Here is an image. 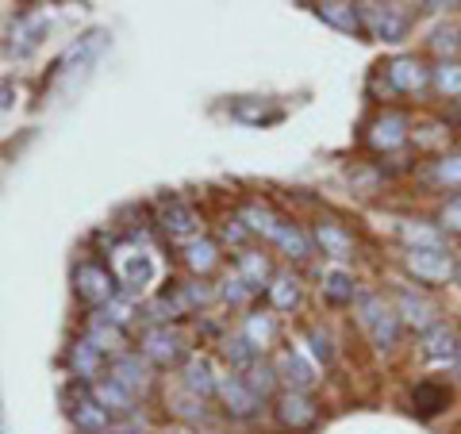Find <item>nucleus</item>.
<instances>
[{
    "label": "nucleus",
    "mask_w": 461,
    "mask_h": 434,
    "mask_svg": "<svg viewBox=\"0 0 461 434\" xmlns=\"http://www.w3.org/2000/svg\"><path fill=\"white\" fill-rule=\"evenodd\" d=\"M357 320H362L366 335L373 339V346H377V350H393V346L400 342L403 320H400V312H396L388 300H381V296H362V300H357Z\"/></svg>",
    "instance_id": "obj_1"
},
{
    "label": "nucleus",
    "mask_w": 461,
    "mask_h": 434,
    "mask_svg": "<svg viewBox=\"0 0 461 434\" xmlns=\"http://www.w3.org/2000/svg\"><path fill=\"white\" fill-rule=\"evenodd\" d=\"M104 42H108V32H104V27H93V32L81 35L74 47H66V54L58 58V85H62V89H69L74 81H81L85 74H89V66L100 58Z\"/></svg>",
    "instance_id": "obj_2"
},
{
    "label": "nucleus",
    "mask_w": 461,
    "mask_h": 434,
    "mask_svg": "<svg viewBox=\"0 0 461 434\" xmlns=\"http://www.w3.org/2000/svg\"><path fill=\"white\" fill-rule=\"evenodd\" d=\"M112 266H115V277L123 281V293H131V296H139L154 281V258L142 246H115Z\"/></svg>",
    "instance_id": "obj_3"
},
{
    "label": "nucleus",
    "mask_w": 461,
    "mask_h": 434,
    "mask_svg": "<svg viewBox=\"0 0 461 434\" xmlns=\"http://www.w3.org/2000/svg\"><path fill=\"white\" fill-rule=\"evenodd\" d=\"M362 8V23H366V32L373 39H381V42H400L403 35H408V12H403L400 5H357Z\"/></svg>",
    "instance_id": "obj_4"
},
{
    "label": "nucleus",
    "mask_w": 461,
    "mask_h": 434,
    "mask_svg": "<svg viewBox=\"0 0 461 434\" xmlns=\"http://www.w3.org/2000/svg\"><path fill=\"white\" fill-rule=\"evenodd\" d=\"M74 288L85 303H93V308H104L108 300H115V273L108 266H96V262H81L77 273H74Z\"/></svg>",
    "instance_id": "obj_5"
},
{
    "label": "nucleus",
    "mask_w": 461,
    "mask_h": 434,
    "mask_svg": "<svg viewBox=\"0 0 461 434\" xmlns=\"http://www.w3.org/2000/svg\"><path fill=\"white\" fill-rule=\"evenodd\" d=\"M277 423L285 430H308L315 419H320V408H315V400L308 393H296V388H285L277 396Z\"/></svg>",
    "instance_id": "obj_6"
},
{
    "label": "nucleus",
    "mask_w": 461,
    "mask_h": 434,
    "mask_svg": "<svg viewBox=\"0 0 461 434\" xmlns=\"http://www.w3.org/2000/svg\"><path fill=\"white\" fill-rule=\"evenodd\" d=\"M142 354H147V361H154V366H177V361L185 357V339L181 330L173 327H150L147 335H142Z\"/></svg>",
    "instance_id": "obj_7"
},
{
    "label": "nucleus",
    "mask_w": 461,
    "mask_h": 434,
    "mask_svg": "<svg viewBox=\"0 0 461 434\" xmlns=\"http://www.w3.org/2000/svg\"><path fill=\"white\" fill-rule=\"evenodd\" d=\"M215 393H220L227 415H235V419H254L258 411H262V396H254L239 373H227V377H220V388H215Z\"/></svg>",
    "instance_id": "obj_8"
},
{
    "label": "nucleus",
    "mask_w": 461,
    "mask_h": 434,
    "mask_svg": "<svg viewBox=\"0 0 461 434\" xmlns=\"http://www.w3.org/2000/svg\"><path fill=\"white\" fill-rule=\"evenodd\" d=\"M384 74H388V85H393L396 93H423L427 85H430V69L415 54L393 58V62L384 66Z\"/></svg>",
    "instance_id": "obj_9"
},
{
    "label": "nucleus",
    "mask_w": 461,
    "mask_h": 434,
    "mask_svg": "<svg viewBox=\"0 0 461 434\" xmlns=\"http://www.w3.org/2000/svg\"><path fill=\"white\" fill-rule=\"evenodd\" d=\"M108 377L112 381H120L127 393H147V384H150V366H147V357H139V354H115L112 357V366H108Z\"/></svg>",
    "instance_id": "obj_10"
},
{
    "label": "nucleus",
    "mask_w": 461,
    "mask_h": 434,
    "mask_svg": "<svg viewBox=\"0 0 461 434\" xmlns=\"http://www.w3.org/2000/svg\"><path fill=\"white\" fill-rule=\"evenodd\" d=\"M89 396H93L108 415H123V419L135 415V393H127V388H123L120 381H112L108 373L89 384Z\"/></svg>",
    "instance_id": "obj_11"
},
{
    "label": "nucleus",
    "mask_w": 461,
    "mask_h": 434,
    "mask_svg": "<svg viewBox=\"0 0 461 434\" xmlns=\"http://www.w3.org/2000/svg\"><path fill=\"white\" fill-rule=\"evenodd\" d=\"M408 269L415 273L420 281H450L454 277V258L446 250H408Z\"/></svg>",
    "instance_id": "obj_12"
},
{
    "label": "nucleus",
    "mask_w": 461,
    "mask_h": 434,
    "mask_svg": "<svg viewBox=\"0 0 461 434\" xmlns=\"http://www.w3.org/2000/svg\"><path fill=\"white\" fill-rule=\"evenodd\" d=\"M315 16H320L323 23H330L335 32H342V35H357V32H366V23H362V8L350 5V0H323V5H315Z\"/></svg>",
    "instance_id": "obj_13"
},
{
    "label": "nucleus",
    "mask_w": 461,
    "mask_h": 434,
    "mask_svg": "<svg viewBox=\"0 0 461 434\" xmlns=\"http://www.w3.org/2000/svg\"><path fill=\"white\" fill-rule=\"evenodd\" d=\"M181 388L185 393H193V396H212L215 388H220V377L212 373V361L204 354H193V357H185V366H181Z\"/></svg>",
    "instance_id": "obj_14"
},
{
    "label": "nucleus",
    "mask_w": 461,
    "mask_h": 434,
    "mask_svg": "<svg viewBox=\"0 0 461 434\" xmlns=\"http://www.w3.org/2000/svg\"><path fill=\"white\" fill-rule=\"evenodd\" d=\"M69 419H74V427L81 434H104V430H112V415L100 408L89 393L74 396V403H69Z\"/></svg>",
    "instance_id": "obj_15"
},
{
    "label": "nucleus",
    "mask_w": 461,
    "mask_h": 434,
    "mask_svg": "<svg viewBox=\"0 0 461 434\" xmlns=\"http://www.w3.org/2000/svg\"><path fill=\"white\" fill-rule=\"evenodd\" d=\"M396 312H400V320L411 323L415 330H430V327L438 323V320H435L438 308H435V303H430L423 293H411V288H403V293L396 296Z\"/></svg>",
    "instance_id": "obj_16"
},
{
    "label": "nucleus",
    "mask_w": 461,
    "mask_h": 434,
    "mask_svg": "<svg viewBox=\"0 0 461 434\" xmlns=\"http://www.w3.org/2000/svg\"><path fill=\"white\" fill-rule=\"evenodd\" d=\"M403 139H408V120H403L400 112H384L369 127V147L373 150H396Z\"/></svg>",
    "instance_id": "obj_17"
},
{
    "label": "nucleus",
    "mask_w": 461,
    "mask_h": 434,
    "mask_svg": "<svg viewBox=\"0 0 461 434\" xmlns=\"http://www.w3.org/2000/svg\"><path fill=\"white\" fill-rule=\"evenodd\" d=\"M230 115H235L239 123H250V127H266V123H277L281 120V108L273 104L266 96H239L235 104H230Z\"/></svg>",
    "instance_id": "obj_18"
},
{
    "label": "nucleus",
    "mask_w": 461,
    "mask_h": 434,
    "mask_svg": "<svg viewBox=\"0 0 461 434\" xmlns=\"http://www.w3.org/2000/svg\"><path fill=\"white\" fill-rule=\"evenodd\" d=\"M273 369H277V381H285L288 388H296V393H308V388L315 384L312 366L296 350H281L277 361H273Z\"/></svg>",
    "instance_id": "obj_19"
},
{
    "label": "nucleus",
    "mask_w": 461,
    "mask_h": 434,
    "mask_svg": "<svg viewBox=\"0 0 461 434\" xmlns=\"http://www.w3.org/2000/svg\"><path fill=\"white\" fill-rule=\"evenodd\" d=\"M47 27H50L47 16H20L16 27H12V54H16V58L35 54L39 42L47 39Z\"/></svg>",
    "instance_id": "obj_20"
},
{
    "label": "nucleus",
    "mask_w": 461,
    "mask_h": 434,
    "mask_svg": "<svg viewBox=\"0 0 461 434\" xmlns=\"http://www.w3.org/2000/svg\"><path fill=\"white\" fill-rule=\"evenodd\" d=\"M423 350L427 357H435V361H461V339H457V330L454 327H446V323H435L430 330H423Z\"/></svg>",
    "instance_id": "obj_21"
},
{
    "label": "nucleus",
    "mask_w": 461,
    "mask_h": 434,
    "mask_svg": "<svg viewBox=\"0 0 461 434\" xmlns=\"http://www.w3.org/2000/svg\"><path fill=\"white\" fill-rule=\"evenodd\" d=\"M69 369H74L77 381L93 384L96 377H104V354H100L89 339H81V342H74V350H69Z\"/></svg>",
    "instance_id": "obj_22"
},
{
    "label": "nucleus",
    "mask_w": 461,
    "mask_h": 434,
    "mask_svg": "<svg viewBox=\"0 0 461 434\" xmlns=\"http://www.w3.org/2000/svg\"><path fill=\"white\" fill-rule=\"evenodd\" d=\"M315 242L323 246V254L339 258V262H346V258H354V235H350L346 227L330 223V220H320V223H315Z\"/></svg>",
    "instance_id": "obj_23"
},
{
    "label": "nucleus",
    "mask_w": 461,
    "mask_h": 434,
    "mask_svg": "<svg viewBox=\"0 0 461 434\" xmlns=\"http://www.w3.org/2000/svg\"><path fill=\"white\" fill-rule=\"evenodd\" d=\"M162 227L169 231L173 239H196V231H200V215L189 208V204H181V200H169V204L162 208Z\"/></svg>",
    "instance_id": "obj_24"
},
{
    "label": "nucleus",
    "mask_w": 461,
    "mask_h": 434,
    "mask_svg": "<svg viewBox=\"0 0 461 434\" xmlns=\"http://www.w3.org/2000/svg\"><path fill=\"white\" fill-rule=\"evenodd\" d=\"M446 403H450V388L438 384V381H423V384H415V396H411V411L420 415V419H430V415H438Z\"/></svg>",
    "instance_id": "obj_25"
},
{
    "label": "nucleus",
    "mask_w": 461,
    "mask_h": 434,
    "mask_svg": "<svg viewBox=\"0 0 461 434\" xmlns=\"http://www.w3.org/2000/svg\"><path fill=\"white\" fill-rule=\"evenodd\" d=\"M85 339H89L100 354H123V327H115V323H108V320H100V315H93L89 320V330H85Z\"/></svg>",
    "instance_id": "obj_26"
},
{
    "label": "nucleus",
    "mask_w": 461,
    "mask_h": 434,
    "mask_svg": "<svg viewBox=\"0 0 461 434\" xmlns=\"http://www.w3.org/2000/svg\"><path fill=\"white\" fill-rule=\"evenodd\" d=\"M400 239L408 242V250H446V246H442V231L430 227V223H420V220L403 223Z\"/></svg>",
    "instance_id": "obj_27"
},
{
    "label": "nucleus",
    "mask_w": 461,
    "mask_h": 434,
    "mask_svg": "<svg viewBox=\"0 0 461 434\" xmlns=\"http://www.w3.org/2000/svg\"><path fill=\"white\" fill-rule=\"evenodd\" d=\"M235 220H239L242 227H247L250 235H266V239H273V231H277V223H281L277 215H273L266 204H242Z\"/></svg>",
    "instance_id": "obj_28"
},
{
    "label": "nucleus",
    "mask_w": 461,
    "mask_h": 434,
    "mask_svg": "<svg viewBox=\"0 0 461 434\" xmlns=\"http://www.w3.org/2000/svg\"><path fill=\"white\" fill-rule=\"evenodd\" d=\"M215 262H220V246H215L212 239L185 242V266H189L196 277H200V273H208V269H215Z\"/></svg>",
    "instance_id": "obj_29"
},
{
    "label": "nucleus",
    "mask_w": 461,
    "mask_h": 434,
    "mask_svg": "<svg viewBox=\"0 0 461 434\" xmlns=\"http://www.w3.org/2000/svg\"><path fill=\"white\" fill-rule=\"evenodd\" d=\"M235 273H239V277L254 288V293H258V288H262V285L269 288V281H273L269 262H266L262 254H254V250H242V254H239V266H235Z\"/></svg>",
    "instance_id": "obj_30"
},
{
    "label": "nucleus",
    "mask_w": 461,
    "mask_h": 434,
    "mask_svg": "<svg viewBox=\"0 0 461 434\" xmlns=\"http://www.w3.org/2000/svg\"><path fill=\"white\" fill-rule=\"evenodd\" d=\"M266 293H269V303H273V308H277V312H288V308H296V303H300V281L293 277V273H277V277L269 281Z\"/></svg>",
    "instance_id": "obj_31"
},
{
    "label": "nucleus",
    "mask_w": 461,
    "mask_h": 434,
    "mask_svg": "<svg viewBox=\"0 0 461 434\" xmlns=\"http://www.w3.org/2000/svg\"><path fill=\"white\" fill-rule=\"evenodd\" d=\"M269 242H277L288 258H308V254H312L308 235H304V231H300L296 223H285V220L277 223V231H273V239H269Z\"/></svg>",
    "instance_id": "obj_32"
},
{
    "label": "nucleus",
    "mask_w": 461,
    "mask_h": 434,
    "mask_svg": "<svg viewBox=\"0 0 461 434\" xmlns=\"http://www.w3.org/2000/svg\"><path fill=\"white\" fill-rule=\"evenodd\" d=\"M242 339H247L258 354L266 350V346L277 339V327H273L269 315H247V323H242Z\"/></svg>",
    "instance_id": "obj_33"
},
{
    "label": "nucleus",
    "mask_w": 461,
    "mask_h": 434,
    "mask_svg": "<svg viewBox=\"0 0 461 434\" xmlns=\"http://www.w3.org/2000/svg\"><path fill=\"white\" fill-rule=\"evenodd\" d=\"M239 377L247 381V388H250L254 396H262V400H266V396L273 393V384H277V369L266 366V361H254V366H250V369H242Z\"/></svg>",
    "instance_id": "obj_34"
},
{
    "label": "nucleus",
    "mask_w": 461,
    "mask_h": 434,
    "mask_svg": "<svg viewBox=\"0 0 461 434\" xmlns=\"http://www.w3.org/2000/svg\"><path fill=\"white\" fill-rule=\"evenodd\" d=\"M96 315H100V320H108V323H115V327H127V323L135 320V296L120 288V293H115V300H108Z\"/></svg>",
    "instance_id": "obj_35"
},
{
    "label": "nucleus",
    "mask_w": 461,
    "mask_h": 434,
    "mask_svg": "<svg viewBox=\"0 0 461 434\" xmlns=\"http://www.w3.org/2000/svg\"><path fill=\"white\" fill-rule=\"evenodd\" d=\"M323 296L335 300V303L354 300V277L346 269H327L323 273Z\"/></svg>",
    "instance_id": "obj_36"
},
{
    "label": "nucleus",
    "mask_w": 461,
    "mask_h": 434,
    "mask_svg": "<svg viewBox=\"0 0 461 434\" xmlns=\"http://www.w3.org/2000/svg\"><path fill=\"white\" fill-rule=\"evenodd\" d=\"M212 296H215V293H212V285H204V281H189V285H181L177 293H173V300H177L181 315H185V312H193V308H204Z\"/></svg>",
    "instance_id": "obj_37"
},
{
    "label": "nucleus",
    "mask_w": 461,
    "mask_h": 434,
    "mask_svg": "<svg viewBox=\"0 0 461 434\" xmlns=\"http://www.w3.org/2000/svg\"><path fill=\"white\" fill-rule=\"evenodd\" d=\"M223 357L242 373V369H250L254 361H258V350H254L247 339H242V330H239V335H230V339L223 342Z\"/></svg>",
    "instance_id": "obj_38"
},
{
    "label": "nucleus",
    "mask_w": 461,
    "mask_h": 434,
    "mask_svg": "<svg viewBox=\"0 0 461 434\" xmlns=\"http://www.w3.org/2000/svg\"><path fill=\"white\" fill-rule=\"evenodd\" d=\"M430 81H435L438 93L461 96V62H438L435 69H430Z\"/></svg>",
    "instance_id": "obj_39"
},
{
    "label": "nucleus",
    "mask_w": 461,
    "mask_h": 434,
    "mask_svg": "<svg viewBox=\"0 0 461 434\" xmlns=\"http://www.w3.org/2000/svg\"><path fill=\"white\" fill-rule=\"evenodd\" d=\"M308 350H312V357L320 361V366H330V361H335V339H330V330L312 327L308 330Z\"/></svg>",
    "instance_id": "obj_40"
},
{
    "label": "nucleus",
    "mask_w": 461,
    "mask_h": 434,
    "mask_svg": "<svg viewBox=\"0 0 461 434\" xmlns=\"http://www.w3.org/2000/svg\"><path fill=\"white\" fill-rule=\"evenodd\" d=\"M177 315H181V308H177V300H173L169 293L147 303V320H150L154 327H169V320H177Z\"/></svg>",
    "instance_id": "obj_41"
},
{
    "label": "nucleus",
    "mask_w": 461,
    "mask_h": 434,
    "mask_svg": "<svg viewBox=\"0 0 461 434\" xmlns=\"http://www.w3.org/2000/svg\"><path fill=\"white\" fill-rule=\"evenodd\" d=\"M430 47H435V54H442V62H446L450 54L461 50V32L454 23H446V27H438V32L430 35Z\"/></svg>",
    "instance_id": "obj_42"
},
{
    "label": "nucleus",
    "mask_w": 461,
    "mask_h": 434,
    "mask_svg": "<svg viewBox=\"0 0 461 434\" xmlns=\"http://www.w3.org/2000/svg\"><path fill=\"white\" fill-rule=\"evenodd\" d=\"M435 181L446 189H461V154H446L435 166Z\"/></svg>",
    "instance_id": "obj_43"
},
{
    "label": "nucleus",
    "mask_w": 461,
    "mask_h": 434,
    "mask_svg": "<svg viewBox=\"0 0 461 434\" xmlns=\"http://www.w3.org/2000/svg\"><path fill=\"white\" fill-rule=\"evenodd\" d=\"M169 403H173V411L185 415V419H200V415H204V400L193 396V393H185V388H177V393L169 396Z\"/></svg>",
    "instance_id": "obj_44"
},
{
    "label": "nucleus",
    "mask_w": 461,
    "mask_h": 434,
    "mask_svg": "<svg viewBox=\"0 0 461 434\" xmlns=\"http://www.w3.org/2000/svg\"><path fill=\"white\" fill-rule=\"evenodd\" d=\"M220 296H223L227 303H247V300L254 296V288H250V285H247V281H242L239 273H235V277H227V281H223Z\"/></svg>",
    "instance_id": "obj_45"
},
{
    "label": "nucleus",
    "mask_w": 461,
    "mask_h": 434,
    "mask_svg": "<svg viewBox=\"0 0 461 434\" xmlns=\"http://www.w3.org/2000/svg\"><path fill=\"white\" fill-rule=\"evenodd\" d=\"M438 223H442L446 231H461V196L446 200L442 212H438Z\"/></svg>",
    "instance_id": "obj_46"
},
{
    "label": "nucleus",
    "mask_w": 461,
    "mask_h": 434,
    "mask_svg": "<svg viewBox=\"0 0 461 434\" xmlns=\"http://www.w3.org/2000/svg\"><path fill=\"white\" fill-rule=\"evenodd\" d=\"M247 235H250V231H247V227H242L239 220H227V227H223V239H227V242H242V239H247Z\"/></svg>",
    "instance_id": "obj_47"
},
{
    "label": "nucleus",
    "mask_w": 461,
    "mask_h": 434,
    "mask_svg": "<svg viewBox=\"0 0 461 434\" xmlns=\"http://www.w3.org/2000/svg\"><path fill=\"white\" fill-rule=\"evenodd\" d=\"M12 100H16V89L8 81H0V108H12Z\"/></svg>",
    "instance_id": "obj_48"
},
{
    "label": "nucleus",
    "mask_w": 461,
    "mask_h": 434,
    "mask_svg": "<svg viewBox=\"0 0 461 434\" xmlns=\"http://www.w3.org/2000/svg\"><path fill=\"white\" fill-rule=\"evenodd\" d=\"M104 434H142V427H112V430H104Z\"/></svg>",
    "instance_id": "obj_49"
},
{
    "label": "nucleus",
    "mask_w": 461,
    "mask_h": 434,
    "mask_svg": "<svg viewBox=\"0 0 461 434\" xmlns=\"http://www.w3.org/2000/svg\"><path fill=\"white\" fill-rule=\"evenodd\" d=\"M454 366H457V373H461V361H454Z\"/></svg>",
    "instance_id": "obj_50"
},
{
    "label": "nucleus",
    "mask_w": 461,
    "mask_h": 434,
    "mask_svg": "<svg viewBox=\"0 0 461 434\" xmlns=\"http://www.w3.org/2000/svg\"><path fill=\"white\" fill-rule=\"evenodd\" d=\"M177 434H189V430H177Z\"/></svg>",
    "instance_id": "obj_51"
},
{
    "label": "nucleus",
    "mask_w": 461,
    "mask_h": 434,
    "mask_svg": "<svg viewBox=\"0 0 461 434\" xmlns=\"http://www.w3.org/2000/svg\"><path fill=\"white\" fill-rule=\"evenodd\" d=\"M0 434H5V427H0Z\"/></svg>",
    "instance_id": "obj_52"
}]
</instances>
